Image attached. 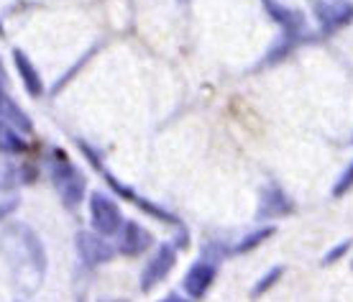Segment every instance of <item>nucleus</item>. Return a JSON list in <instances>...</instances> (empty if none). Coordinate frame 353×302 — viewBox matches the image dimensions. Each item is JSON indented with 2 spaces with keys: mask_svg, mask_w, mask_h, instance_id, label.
I'll return each mask as SVG.
<instances>
[{
  "mask_svg": "<svg viewBox=\"0 0 353 302\" xmlns=\"http://www.w3.org/2000/svg\"><path fill=\"white\" fill-rule=\"evenodd\" d=\"M0 251L13 269V279L18 285L23 290H36L46 267V254L39 236L23 223L8 225L0 236Z\"/></svg>",
  "mask_w": 353,
  "mask_h": 302,
  "instance_id": "obj_1",
  "label": "nucleus"
},
{
  "mask_svg": "<svg viewBox=\"0 0 353 302\" xmlns=\"http://www.w3.org/2000/svg\"><path fill=\"white\" fill-rule=\"evenodd\" d=\"M52 179H54L57 192H59V197L64 200V205H67V208L80 205L82 195H85V177H82L80 169L74 167V164L64 157L62 151H57V154H54Z\"/></svg>",
  "mask_w": 353,
  "mask_h": 302,
  "instance_id": "obj_2",
  "label": "nucleus"
},
{
  "mask_svg": "<svg viewBox=\"0 0 353 302\" xmlns=\"http://www.w3.org/2000/svg\"><path fill=\"white\" fill-rule=\"evenodd\" d=\"M90 218H92L95 231L103 233V236H115L123 228L121 208L115 205V200H110L103 192H95V195L90 197Z\"/></svg>",
  "mask_w": 353,
  "mask_h": 302,
  "instance_id": "obj_3",
  "label": "nucleus"
},
{
  "mask_svg": "<svg viewBox=\"0 0 353 302\" xmlns=\"http://www.w3.org/2000/svg\"><path fill=\"white\" fill-rule=\"evenodd\" d=\"M174 261H176V251L169 243H161L159 249H157V256L151 259L149 264H146V269H143V276H141L143 290H151L157 282H161L172 272Z\"/></svg>",
  "mask_w": 353,
  "mask_h": 302,
  "instance_id": "obj_4",
  "label": "nucleus"
},
{
  "mask_svg": "<svg viewBox=\"0 0 353 302\" xmlns=\"http://www.w3.org/2000/svg\"><path fill=\"white\" fill-rule=\"evenodd\" d=\"M77 251H80V256L85 264H105L110 259L115 256V249L110 243H105L103 239H97L95 233H80L77 236Z\"/></svg>",
  "mask_w": 353,
  "mask_h": 302,
  "instance_id": "obj_5",
  "label": "nucleus"
},
{
  "mask_svg": "<svg viewBox=\"0 0 353 302\" xmlns=\"http://www.w3.org/2000/svg\"><path fill=\"white\" fill-rule=\"evenodd\" d=\"M315 10H318V18L323 21L325 28L343 26L345 21L353 16V6L345 3V0H320L318 6H315Z\"/></svg>",
  "mask_w": 353,
  "mask_h": 302,
  "instance_id": "obj_6",
  "label": "nucleus"
},
{
  "mask_svg": "<svg viewBox=\"0 0 353 302\" xmlns=\"http://www.w3.org/2000/svg\"><path fill=\"white\" fill-rule=\"evenodd\" d=\"M212 279H215V267L200 261V264H194V267L187 272L185 292L190 294V297H203V294L208 292V287L212 285Z\"/></svg>",
  "mask_w": 353,
  "mask_h": 302,
  "instance_id": "obj_7",
  "label": "nucleus"
},
{
  "mask_svg": "<svg viewBox=\"0 0 353 302\" xmlns=\"http://www.w3.org/2000/svg\"><path fill=\"white\" fill-rule=\"evenodd\" d=\"M151 246V236L149 231H143L139 223H123L121 228V251L123 254H141L143 249Z\"/></svg>",
  "mask_w": 353,
  "mask_h": 302,
  "instance_id": "obj_8",
  "label": "nucleus"
},
{
  "mask_svg": "<svg viewBox=\"0 0 353 302\" xmlns=\"http://www.w3.org/2000/svg\"><path fill=\"white\" fill-rule=\"evenodd\" d=\"M13 57H16V67H18V72H21V77L26 82V90L31 95H41L44 88H41V77H39V72L34 70V64L28 62L23 52H13Z\"/></svg>",
  "mask_w": 353,
  "mask_h": 302,
  "instance_id": "obj_9",
  "label": "nucleus"
},
{
  "mask_svg": "<svg viewBox=\"0 0 353 302\" xmlns=\"http://www.w3.org/2000/svg\"><path fill=\"white\" fill-rule=\"evenodd\" d=\"M290 210H292V203L276 190V187L266 190L264 200H261V215H284V213H290Z\"/></svg>",
  "mask_w": 353,
  "mask_h": 302,
  "instance_id": "obj_10",
  "label": "nucleus"
},
{
  "mask_svg": "<svg viewBox=\"0 0 353 302\" xmlns=\"http://www.w3.org/2000/svg\"><path fill=\"white\" fill-rule=\"evenodd\" d=\"M23 149H26V141L18 136L16 128L10 123H6V121H0V151H6V154H21Z\"/></svg>",
  "mask_w": 353,
  "mask_h": 302,
  "instance_id": "obj_11",
  "label": "nucleus"
},
{
  "mask_svg": "<svg viewBox=\"0 0 353 302\" xmlns=\"http://www.w3.org/2000/svg\"><path fill=\"white\" fill-rule=\"evenodd\" d=\"M266 3V8H269V13H274L276 16V21L282 23V26H287L290 31H302V16L300 13H292V10H287V8H282V6H276L274 0H264Z\"/></svg>",
  "mask_w": 353,
  "mask_h": 302,
  "instance_id": "obj_12",
  "label": "nucleus"
},
{
  "mask_svg": "<svg viewBox=\"0 0 353 302\" xmlns=\"http://www.w3.org/2000/svg\"><path fill=\"white\" fill-rule=\"evenodd\" d=\"M353 187V161L348 164V169L343 172V177L338 179V185H336V190H333V195H343V192H348Z\"/></svg>",
  "mask_w": 353,
  "mask_h": 302,
  "instance_id": "obj_13",
  "label": "nucleus"
},
{
  "mask_svg": "<svg viewBox=\"0 0 353 302\" xmlns=\"http://www.w3.org/2000/svg\"><path fill=\"white\" fill-rule=\"evenodd\" d=\"M266 236H272V228H264V231H259V233H254V236H248L246 241H241V246H239V251H248V249H254L259 241H264Z\"/></svg>",
  "mask_w": 353,
  "mask_h": 302,
  "instance_id": "obj_14",
  "label": "nucleus"
},
{
  "mask_svg": "<svg viewBox=\"0 0 353 302\" xmlns=\"http://www.w3.org/2000/svg\"><path fill=\"white\" fill-rule=\"evenodd\" d=\"M282 274V269H274V272H269V274L264 276V279H261V282H259L256 285V290H254V294H261V292H266V290H269V285H274V282H276V276Z\"/></svg>",
  "mask_w": 353,
  "mask_h": 302,
  "instance_id": "obj_15",
  "label": "nucleus"
},
{
  "mask_svg": "<svg viewBox=\"0 0 353 302\" xmlns=\"http://www.w3.org/2000/svg\"><path fill=\"white\" fill-rule=\"evenodd\" d=\"M345 249H348V243H341L336 251H330V254L325 256V264H327V261H336V259H341V254H343Z\"/></svg>",
  "mask_w": 353,
  "mask_h": 302,
  "instance_id": "obj_16",
  "label": "nucleus"
},
{
  "mask_svg": "<svg viewBox=\"0 0 353 302\" xmlns=\"http://www.w3.org/2000/svg\"><path fill=\"white\" fill-rule=\"evenodd\" d=\"M6 82V70H3V62H0V85Z\"/></svg>",
  "mask_w": 353,
  "mask_h": 302,
  "instance_id": "obj_17",
  "label": "nucleus"
},
{
  "mask_svg": "<svg viewBox=\"0 0 353 302\" xmlns=\"http://www.w3.org/2000/svg\"><path fill=\"white\" fill-rule=\"evenodd\" d=\"M0 100H3V92H0Z\"/></svg>",
  "mask_w": 353,
  "mask_h": 302,
  "instance_id": "obj_18",
  "label": "nucleus"
}]
</instances>
